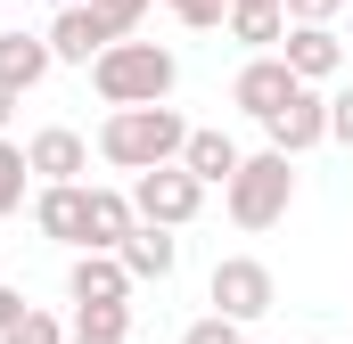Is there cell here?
Returning a JSON list of instances; mask_svg holds the SVG:
<instances>
[{
  "label": "cell",
  "instance_id": "29",
  "mask_svg": "<svg viewBox=\"0 0 353 344\" xmlns=\"http://www.w3.org/2000/svg\"><path fill=\"white\" fill-rule=\"evenodd\" d=\"M50 8H90V0H50Z\"/></svg>",
  "mask_w": 353,
  "mask_h": 344
},
{
  "label": "cell",
  "instance_id": "9",
  "mask_svg": "<svg viewBox=\"0 0 353 344\" xmlns=\"http://www.w3.org/2000/svg\"><path fill=\"white\" fill-rule=\"evenodd\" d=\"M33 230L74 246V255H90V180L83 189H33Z\"/></svg>",
  "mask_w": 353,
  "mask_h": 344
},
{
  "label": "cell",
  "instance_id": "12",
  "mask_svg": "<svg viewBox=\"0 0 353 344\" xmlns=\"http://www.w3.org/2000/svg\"><path fill=\"white\" fill-rule=\"evenodd\" d=\"M239 164H247V156H239V140H230V131H189V148H181V172H189V180H205V189H230Z\"/></svg>",
  "mask_w": 353,
  "mask_h": 344
},
{
  "label": "cell",
  "instance_id": "18",
  "mask_svg": "<svg viewBox=\"0 0 353 344\" xmlns=\"http://www.w3.org/2000/svg\"><path fill=\"white\" fill-rule=\"evenodd\" d=\"M25 148H17V140H0V222H8V213H25Z\"/></svg>",
  "mask_w": 353,
  "mask_h": 344
},
{
  "label": "cell",
  "instance_id": "20",
  "mask_svg": "<svg viewBox=\"0 0 353 344\" xmlns=\"http://www.w3.org/2000/svg\"><path fill=\"white\" fill-rule=\"evenodd\" d=\"M90 8L107 17V33H115V41H132V33H140V17H148L157 0H90Z\"/></svg>",
  "mask_w": 353,
  "mask_h": 344
},
{
  "label": "cell",
  "instance_id": "27",
  "mask_svg": "<svg viewBox=\"0 0 353 344\" xmlns=\"http://www.w3.org/2000/svg\"><path fill=\"white\" fill-rule=\"evenodd\" d=\"M239 17H288V0H230Z\"/></svg>",
  "mask_w": 353,
  "mask_h": 344
},
{
  "label": "cell",
  "instance_id": "24",
  "mask_svg": "<svg viewBox=\"0 0 353 344\" xmlns=\"http://www.w3.org/2000/svg\"><path fill=\"white\" fill-rule=\"evenodd\" d=\"M329 140H337V148H353V83L329 98Z\"/></svg>",
  "mask_w": 353,
  "mask_h": 344
},
{
  "label": "cell",
  "instance_id": "15",
  "mask_svg": "<svg viewBox=\"0 0 353 344\" xmlns=\"http://www.w3.org/2000/svg\"><path fill=\"white\" fill-rule=\"evenodd\" d=\"M132 230H140L132 197H123V189H90V255H123Z\"/></svg>",
  "mask_w": 353,
  "mask_h": 344
},
{
  "label": "cell",
  "instance_id": "26",
  "mask_svg": "<svg viewBox=\"0 0 353 344\" xmlns=\"http://www.w3.org/2000/svg\"><path fill=\"white\" fill-rule=\"evenodd\" d=\"M25 312H33V303H25V295L0 279V336H8V328H25Z\"/></svg>",
  "mask_w": 353,
  "mask_h": 344
},
{
  "label": "cell",
  "instance_id": "11",
  "mask_svg": "<svg viewBox=\"0 0 353 344\" xmlns=\"http://www.w3.org/2000/svg\"><path fill=\"white\" fill-rule=\"evenodd\" d=\"M279 58H288V74L296 83H337V66H345V41L329 33V25H288V41H279Z\"/></svg>",
  "mask_w": 353,
  "mask_h": 344
},
{
  "label": "cell",
  "instance_id": "5",
  "mask_svg": "<svg viewBox=\"0 0 353 344\" xmlns=\"http://www.w3.org/2000/svg\"><path fill=\"white\" fill-rule=\"evenodd\" d=\"M197 205H205V180H189L181 164L140 172V180H132V213H140V222H157V230H189V222H197Z\"/></svg>",
  "mask_w": 353,
  "mask_h": 344
},
{
  "label": "cell",
  "instance_id": "25",
  "mask_svg": "<svg viewBox=\"0 0 353 344\" xmlns=\"http://www.w3.org/2000/svg\"><path fill=\"white\" fill-rule=\"evenodd\" d=\"M345 0H288V25H329Z\"/></svg>",
  "mask_w": 353,
  "mask_h": 344
},
{
  "label": "cell",
  "instance_id": "8",
  "mask_svg": "<svg viewBox=\"0 0 353 344\" xmlns=\"http://www.w3.org/2000/svg\"><path fill=\"white\" fill-rule=\"evenodd\" d=\"M41 41H50V58H58V66H99V58L115 50V33H107V17H99V8H58Z\"/></svg>",
  "mask_w": 353,
  "mask_h": 344
},
{
  "label": "cell",
  "instance_id": "7",
  "mask_svg": "<svg viewBox=\"0 0 353 344\" xmlns=\"http://www.w3.org/2000/svg\"><path fill=\"white\" fill-rule=\"evenodd\" d=\"M263 131H271V156H288V164H296L304 148H321V140H329V98L304 83V90H296V98L263 123Z\"/></svg>",
  "mask_w": 353,
  "mask_h": 344
},
{
  "label": "cell",
  "instance_id": "13",
  "mask_svg": "<svg viewBox=\"0 0 353 344\" xmlns=\"http://www.w3.org/2000/svg\"><path fill=\"white\" fill-rule=\"evenodd\" d=\"M66 295H74V303H123V295H132V270H123V255H74V270H66Z\"/></svg>",
  "mask_w": 353,
  "mask_h": 344
},
{
  "label": "cell",
  "instance_id": "23",
  "mask_svg": "<svg viewBox=\"0 0 353 344\" xmlns=\"http://www.w3.org/2000/svg\"><path fill=\"white\" fill-rule=\"evenodd\" d=\"M0 344H66V328H58L50 312H25V328H8Z\"/></svg>",
  "mask_w": 353,
  "mask_h": 344
},
{
  "label": "cell",
  "instance_id": "2",
  "mask_svg": "<svg viewBox=\"0 0 353 344\" xmlns=\"http://www.w3.org/2000/svg\"><path fill=\"white\" fill-rule=\"evenodd\" d=\"M90 83H99L107 107H165L173 83H181V58L165 41H115V50L90 66Z\"/></svg>",
  "mask_w": 353,
  "mask_h": 344
},
{
  "label": "cell",
  "instance_id": "22",
  "mask_svg": "<svg viewBox=\"0 0 353 344\" xmlns=\"http://www.w3.org/2000/svg\"><path fill=\"white\" fill-rule=\"evenodd\" d=\"M181 344H247V336H239V320L205 312V320H189V328H181Z\"/></svg>",
  "mask_w": 353,
  "mask_h": 344
},
{
  "label": "cell",
  "instance_id": "30",
  "mask_svg": "<svg viewBox=\"0 0 353 344\" xmlns=\"http://www.w3.org/2000/svg\"><path fill=\"white\" fill-rule=\"evenodd\" d=\"M66 344H99V336H66Z\"/></svg>",
  "mask_w": 353,
  "mask_h": 344
},
{
  "label": "cell",
  "instance_id": "1",
  "mask_svg": "<svg viewBox=\"0 0 353 344\" xmlns=\"http://www.w3.org/2000/svg\"><path fill=\"white\" fill-rule=\"evenodd\" d=\"M181 148H189V123H181L173 107H115L107 123H99V156L115 172H165L181 164Z\"/></svg>",
  "mask_w": 353,
  "mask_h": 344
},
{
  "label": "cell",
  "instance_id": "21",
  "mask_svg": "<svg viewBox=\"0 0 353 344\" xmlns=\"http://www.w3.org/2000/svg\"><path fill=\"white\" fill-rule=\"evenodd\" d=\"M189 33H214V25H230V0H165Z\"/></svg>",
  "mask_w": 353,
  "mask_h": 344
},
{
  "label": "cell",
  "instance_id": "17",
  "mask_svg": "<svg viewBox=\"0 0 353 344\" xmlns=\"http://www.w3.org/2000/svg\"><path fill=\"white\" fill-rule=\"evenodd\" d=\"M74 336L123 344V336H132V303H74Z\"/></svg>",
  "mask_w": 353,
  "mask_h": 344
},
{
  "label": "cell",
  "instance_id": "3",
  "mask_svg": "<svg viewBox=\"0 0 353 344\" xmlns=\"http://www.w3.org/2000/svg\"><path fill=\"white\" fill-rule=\"evenodd\" d=\"M288 205H296V164L288 156H247L239 180L222 189V213L239 222V230H271V222H288Z\"/></svg>",
  "mask_w": 353,
  "mask_h": 344
},
{
  "label": "cell",
  "instance_id": "6",
  "mask_svg": "<svg viewBox=\"0 0 353 344\" xmlns=\"http://www.w3.org/2000/svg\"><path fill=\"white\" fill-rule=\"evenodd\" d=\"M25 164L41 172V189H83L90 140H83V131H66V123H50V131H33V140H25Z\"/></svg>",
  "mask_w": 353,
  "mask_h": 344
},
{
  "label": "cell",
  "instance_id": "4",
  "mask_svg": "<svg viewBox=\"0 0 353 344\" xmlns=\"http://www.w3.org/2000/svg\"><path fill=\"white\" fill-rule=\"evenodd\" d=\"M205 303L247 328V320H263L271 303H279V279H271V262H255V255H222L214 279H205Z\"/></svg>",
  "mask_w": 353,
  "mask_h": 344
},
{
  "label": "cell",
  "instance_id": "14",
  "mask_svg": "<svg viewBox=\"0 0 353 344\" xmlns=\"http://www.w3.org/2000/svg\"><path fill=\"white\" fill-rule=\"evenodd\" d=\"M173 262H181V238H173V230H157V222H140V230L123 238V270H132V287H140V279H157V287H165V279H173Z\"/></svg>",
  "mask_w": 353,
  "mask_h": 344
},
{
  "label": "cell",
  "instance_id": "16",
  "mask_svg": "<svg viewBox=\"0 0 353 344\" xmlns=\"http://www.w3.org/2000/svg\"><path fill=\"white\" fill-rule=\"evenodd\" d=\"M50 66H58V58H50V41H41V33H0V83L17 90V98L41 83Z\"/></svg>",
  "mask_w": 353,
  "mask_h": 344
},
{
  "label": "cell",
  "instance_id": "28",
  "mask_svg": "<svg viewBox=\"0 0 353 344\" xmlns=\"http://www.w3.org/2000/svg\"><path fill=\"white\" fill-rule=\"evenodd\" d=\"M8 115H17V90H8V83H0V123H8Z\"/></svg>",
  "mask_w": 353,
  "mask_h": 344
},
{
  "label": "cell",
  "instance_id": "10",
  "mask_svg": "<svg viewBox=\"0 0 353 344\" xmlns=\"http://www.w3.org/2000/svg\"><path fill=\"white\" fill-rule=\"evenodd\" d=\"M296 90H304V83L288 74V58H247V66H239V83H230V107H247L255 123H271Z\"/></svg>",
  "mask_w": 353,
  "mask_h": 344
},
{
  "label": "cell",
  "instance_id": "19",
  "mask_svg": "<svg viewBox=\"0 0 353 344\" xmlns=\"http://www.w3.org/2000/svg\"><path fill=\"white\" fill-rule=\"evenodd\" d=\"M230 41H247L255 58H271V41H288V17H239L230 8Z\"/></svg>",
  "mask_w": 353,
  "mask_h": 344
}]
</instances>
